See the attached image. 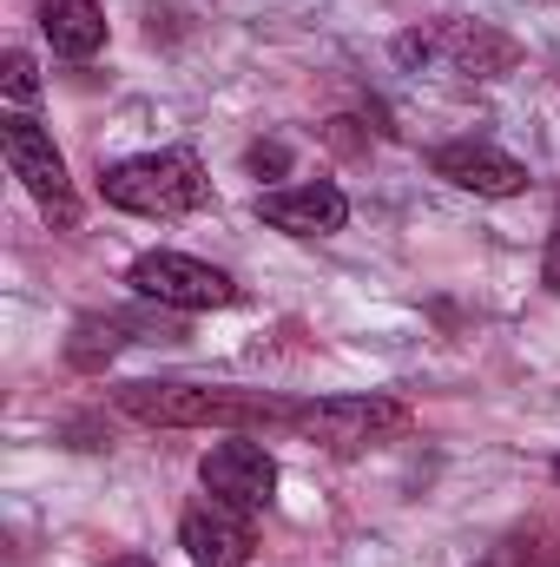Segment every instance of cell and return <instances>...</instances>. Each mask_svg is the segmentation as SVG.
Instances as JSON below:
<instances>
[{
    "instance_id": "cell-1",
    "label": "cell",
    "mask_w": 560,
    "mask_h": 567,
    "mask_svg": "<svg viewBox=\"0 0 560 567\" xmlns=\"http://www.w3.org/2000/svg\"><path fill=\"white\" fill-rule=\"evenodd\" d=\"M120 410L158 429H258L297 423V403L265 390H225V383H126Z\"/></svg>"
},
{
    "instance_id": "cell-3",
    "label": "cell",
    "mask_w": 560,
    "mask_h": 567,
    "mask_svg": "<svg viewBox=\"0 0 560 567\" xmlns=\"http://www.w3.org/2000/svg\"><path fill=\"white\" fill-rule=\"evenodd\" d=\"M416 423V410L403 403V396H323V403H303L297 410V435H310L317 449H330V455H363V449H383V442H396V435H409Z\"/></svg>"
},
{
    "instance_id": "cell-8",
    "label": "cell",
    "mask_w": 560,
    "mask_h": 567,
    "mask_svg": "<svg viewBox=\"0 0 560 567\" xmlns=\"http://www.w3.org/2000/svg\"><path fill=\"white\" fill-rule=\"evenodd\" d=\"M428 165H435V178H448L455 192H475V198H521V192H528V165H521L515 152L488 145V140L435 145Z\"/></svg>"
},
{
    "instance_id": "cell-4",
    "label": "cell",
    "mask_w": 560,
    "mask_h": 567,
    "mask_svg": "<svg viewBox=\"0 0 560 567\" xmlns=\"http://www.w3.org/2000/svg\"><path fill=\"white\" fill-rule=\"evenodd\" d=\"M0 152H7L13 178L33 192V205H40L60 231H73V225H80V192H73V178H66V158H60L53 133H46L27 106L0 113Z\"/></svg>"
},
{
    "instance_id": "cell-6",
    "label": "cell",
    "mask_w": 560,
    "mask_h": 567,
    "mask_svg": "<svg viewBox=\"0 0 560 567\" xmlns=\"http://www.w3.org/2000/svg\"><path fill=\"white\" fill-rule=\"evenodd\" d=\"M198 482H205V495H218V502L258 515V508H271V495H278V455H271L265 442L231 435V442H211V449H205Z\"/></svg>"
},
{
    "instance_id": "cell-18",
    "label": "cell",
    "mask_w": 560,
    "mask_h": 567,
    "mask_svg": "<svg viewBox=\"0 0 560 567\" xmlns=\"http://www.w3.org/2000/svg\"><path fill=\"white\" fill-rule=\"evenodd\" d=\"M554 482H560V455H554Z\"/></svg>"
},
{
    "instance_id": "cell-10",
    "label": "cell",
    "mask_w": 560,
    "mask_h": 567,
    "mask_svg": "<svg viewBox=\"0 0 560 567\" xmlns=\"http://www.w3.org/2000/svg\"><path fill=\"white\" fill-rule=\"evenodd\" d=\"M428 53L455 60V66L475 73V80H495V73H508V66L521 60V47H515L508 33H495V27H481V20H448V27L428 40Z\"/></svg>"
},
{
    "instance_id": "cell-14",
    "label": "cell",
    "mask_w": 560,
    "mask_h": 567,
    "mask_svg": "<svg viewBox=\"0 0 560 567\" xmlns=\"http://www.w3.org/2000/svg\"><path fill=\"white\" fill-rule=\"evenodd\" d=\"M0 93H7L13 106H33V100H40V66H33V60H27L20 47H13V53L0 60Z\"/></svg>"
},
{
    "instance_id": "cell-2",
    "label": "cell",
    "mask_w": 560,
    "mask_h": 567,
    "mask_svg": "<svg viewBox=\"0 0 560 567\" xmlns=\"http://www.w3.org/2000/svg\"><path fill=\"white\" fill-rule=\"evenodd\" d=\"M100 192L113 212H133V218H185V212H205L211 205V178L191 152H139V158H120L100 172Z\"/></svg>"
},
{
    "instance_id": "cell-7",
    "label": "cell",
    "mask_w": 560,
    "mask_h": 567,
    "mask_svg": "<svg viewBox=\"0 0 560 567\" xmlns=\"http://www.w3.org/2000/svg\"><path fill=\"white\" fill-rule=\"evenodd\" d=\"M178 548H185L191 567H251L258 535H251V515H245V508L205 495V502H191V508L178 515Z\"/></svg>"
},
{
    "instance_id": "cell-9",
    "label": "cell",
    "mask_w": 560,
    "mask_h": 567,
    "mask_svg": "<svg viewBox=\"0 0 560 567\" xmlns=\"http://www.w3.org/2000/svg\"><path fill=\"white\" fill-rule=\"evenodd\" d=\"M258 218L271 231L290 238H330L350 225V198L330 185V178H310V185H283V192H258Z\"/></svg>"
},
{
    "instance_id": "cell-15",
    "label": "cell",
    "mask_w": 560,
    "mask_h": 567,
    "mask_svg": "<svg viewBox=\"0 0 560 567\" xmlns=\"http://www.w3.org/2000/svg\"><path fill=\"white\" fill-rule=\"evenodd\" d=\"M541 284L560 297V225L548 231V251H541Z\"/></svg>"
},
{
    "instance_id": "cell-12",
    "label": "cell",
    "mask_w": 560,
    "mask_h": 567,
    "mask_svg": "<svg viewBox=\"0 0 560 567\" xmlns=\"http://www.w3.org/2000/svg\"><path fill=\"white\" fill-rule=\"evenodd\" d=\"M120 343H126V330H120L113 317H80L73 337H66V363H73V370H106V363L120 357Z\"/></svg>"
},
{
    "instance_id": "cell-13",
    "label": "cell",
    "mask_w": 560,
    "mask_h": 567,
    "mask_svg": "<svg viewBox=\"0 0 560 567\" xmlns=\"http://www.w3.org/2000/svg\"><path fill=\"white\" fill-rule=\"evenodd\" d=\"M481 567H560V542L541 535V528H515V535H501V542L488 548Z\"/></svg>"
},
{
    "instance_id": "cell-5",
    "label": "cell",
    "mask_w": 560,
    "mask_h": 567,
    "mask_svg": "<svg viewBox=\"0 0 560 567\" xmlns=\"http://www.w3.org/2000/svg\"><path fill=\"white\" fill-rule=\"evenodd\" d=\"M126 284L139 297H152V303H165V310H225L238 297V284L225 278L218 265L185 258V251H145V258H133Z\"/></svg>"
},
{
    "instance_id": "cell-17",
    "label": "cell",
    "mask_w": 560,
    "mask_h": 567,
    "mask_svg": "<svg viewBox=\"0 0 560 567\" xmlns=\"http://www.w3.org/2000/svg\"><path fill=\"white\" fill-rule=\"evenodd\" d=\"M106 567H158V561H145V555H113Z\"/></svg>"
},
{
    "instance_id": "cell-16",
    "label": "cell",
    "mask_w": 560,
    "mask_h": 567,
    "mask_svg": "<svg viewBox=\"0 0 560 567\" xmlns=\"http://www.w3.org/2000/svg\"><path fill=\"white\" fill-rule=\"evenodd\" d=\"M283 165V145H258V152H251V172H278Z\"/></svg>"
},
{
    "instance_id": "cell-11",
    "label": "cell",
    "mask_w": 560,
    "mask_h": 567,
    "mask_svg": "<svg viewBox=\"0 0 560 567\" xmlns=\"http://www.w3.org/2000/svg\"><path fill=\"white\" fill-rule=\"evenodd\" d=\"M40 33L60 60H93L106 47V13H100V0H46Z\"/></svg>"
}]
</instances>
